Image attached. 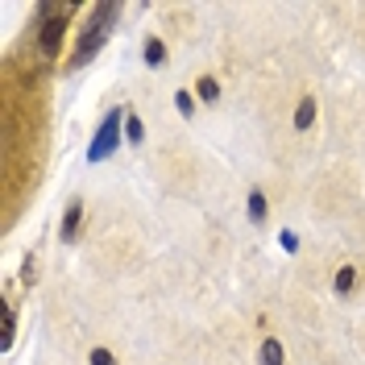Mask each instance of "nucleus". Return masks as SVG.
Here are the masks:
<instances>
[{"label": "nucleus", "instance_id": "1", "mask_svg": "<svg viewBox=\"0 0 365 365\" xmlns=\"http://www.w3.org/2000/svg\"><path fill=\"white\" fill-rule=\"evenodd\" d=\"M120 13H125L120 4H96V9H91V21H88V29L79 34V46H75V54H71L67 71L88 67V63H91V54H100V50H104L108 34H113V25L120 21Z\"/></svg>", "mask_w": 365, "mask_h": 365}, {"label": "nucleus", "instance_id": "2", "mask_svg": "<svg viewBox=\"0 0 365 365\" xmlns=\"http://www.w3.org/2000/svg\"><path fill=\"white\" fill-rule=\"evenodd\" d=\"M120 137H125V108H108L104 120H100V129H96V137H91V145H88V162L113 158L116 150H120Z\"/></svg>", "mask_w": 365, "mask_h": 365}, {"label": "nucleus", "instance_id": "3", "mask_svg": "<svg viewBox=\"0 0 365 365\" xmlns=\"http://www.w3.org/2000/svg\"><path fill=\"white\" fill-rule=\"evenodd\" d=\"M67 13H71V4H42V9H38V21H42V54L46 58H58L63 29H67Z\"/></svg>", "mask_w": 365, "mask_h": 365}, {"label": "nucleus", "instance_id": "4", "mask_svg": "<svg viewBox=\"0 0 365 365\" xmlns=\"http://www.w3.org/2000/svg\"><path fill=\"white\" fill-rule=\"evenodd\" d=\"M79 232H83V200L75 195L67 204V212H63V225H58V241L63 245H71V241H79Z\"/></svg>", "mask_w": 365, "mask_h": 365}, {"label": "nucleus", "instance_id": "5", "mask_svg": "<svg viewBox=\"0 0 365 365\" xmlns=\"http://www.w3.org/2000/svg\"><path fill=\"white\" fill-rule=\"evenodd\" d=\"M166 58H170V50H166V42H162L158 34H150L145 42H141V63L150 71H162L166 67Z\"/></svg>", "mask_w": 365, "mask_h": 365}, {"label": "nucleus", "instance_id": "6", "mask_svg": "<svg viewBox=\"0 0 365 365\" xmlns=\"http://www.w3.org/2000/svg\"><path fill=\"white\" fill-rule=\"evenodd\" d=\"M257 365H287V349L278 336H262L257 344Z\"/></svg>", "mask_w": 365, "mask_h": 365}, {"label": "nucleus", "instance_id": "7", "mask_svg": "<svg viewBox=\"0 0 365 365\" xmlns=\"http://www.w3.org/2000/svg\"><path fill=\"white\" fill-rule=\"evenodd\" d=\"M316 96H299V104H295V133H307L312 125H316Z\"/></svg>", "mask_w": 365, "mask_h": 365}, {"label": "nucleus", "instance_id": "8", "mask_svg": "<svg viewBox=\"0 0 365 365\" xmlns=\"http://www.w3.org/2000/svg\"><path fill=\"white\" fill-rule=\"evenodd\" d=\"M245 212H250L253 225H266V220H270V200H266V191H262V187H253V191H250Z\"/></svg>", "mask_w": 365, "mask_h": 365}, {"label": "nucleus", "instance_id": "9", "mask_svg": "<svg viewBox=\"0 0 365 365\" xmlns=\"http://www.w3.org/2000/svg\"><path fill=\"white\" fill-rule=\"evenodd\" d=\"M353 287H357V266H353V262H344L341 270H336V278H332V295L349 299V295H353Z\"/></svg>", "mask_w": 365, "mask_h": 365}, {"label": "nucleus", "instance_id": "10", "mask_svg": "<svg viewBox=\"0 0 365 365\" xmlns=\"http://www.w3.org/2000/svg\"><path fill=\"white\" fill-rule=\"evenodd\" d=\"M195 96H200L204 104H220V79H216V75H200V79H195Z\"/></svg>", "mask_w": 365, "mask_h": 365}, {"label": "nucleus", "instance_id": "11", "mask_svg": "<svg viewBox=\"0 0 365 365\" xmlns=\"http://www.w3.org/2000/svg\"><path fill=\"white\" fill-rule=\"evenodd\" d=\"M125 141H129V145H141V141H145V125H141L137 108H125Z\"/></svg>", "mask_w": 365, "mask_h": 365}, {"label": "nucleus", "instance_id": "12", "mask_svg": "<svg viewBox=\"0 0 365 365\" xmlns=\"http://www.w3.org/2000/svg\"><path fill=\"white\" fill-rule=\"evenodd\" d=\"M175 108H179L182 120H191V116H195V91H191V88H179V91H175Z\"/></svg>", "mask_w": 365, "mask_h": 365}, {"label": "nucleus", "instance_id": "13", "mask_svg": "<svg viewBox=\"0 0 365 365\" xmlns=\"http://www.w3.org/2000/svg\"><path fill=\"white\" fill-rule=\"evenodd\" d=\"M88 365H120V361H116V353H113V349H104V344H96V349L88 353Z\"/></svg>", "mask_w": 365, "mask_h": 365}, {"label": "nucleus", "instance_id": "14", "mask_svg": "<svg viewBox=\"0 0 365 365\" xmlns=\"http://www.w3.org/2000/svg\"><path fill=\"white\" fill-rule=\"evenodd\" d=\"M21 282H25V287H34V282H38V257H34V253L21 262Z\"/></svg>", "mask_w": 365, "mask_h": 365}, {"label": "nucleus", "instance_id": "15", "mask_svg": "<svg viewBox=\"0 0 365 365\" xmlns=\"http://www.w3.org/2000/svg\"><path fill=\"white\" fill-rule=\"evenodd\" d=\"M282 250H287V253H295V250H299V237H291V232H282Z\"/></svg>", "mask_w": 365, "mask_h": 365}]
</instances>
